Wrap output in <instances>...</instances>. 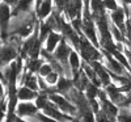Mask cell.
Instances as JSON below:
<instances>
[{
  "label": "cell",
  "instance_id": "obj_1",
  "mask_svg": "<svg viewBox=\"0 0 131 122\" xmlns=\"http://www.w3.org/2000/svg\"><path fill=\"white\" fill-rule=\"evenodd\" d=\"M79 53L81 55V58L84 62H96V60H101L104 59V54L102 50L100 47L94 46L93 43L86 38L84 34H81V39H80V49Z\"/></svg>",
  "mask_w": 131,
  "mask_h": 122
},
{
  "label": "cell",
  "instance_id": "obj_2",
  "mask_svg": "<svg viewBox=\"0 0 131 122\" xmlns=\"http://www.w3.org/2000/svg\"><path fill=\"white\" fill-rule=\"evenodd\" d=\"M49 100L55 104L57 108L59 110H62L63 113L68 114V116H71L73 118L78 116V108H76V105L72 104L66 96H63V95H60L58 92H54V93L49 95Z\"/></svg>",
  "mask_w": 131,
  "mask_h": 122
},
{
  "label": "cell",
  "instance_id": "obj_3",
  "mask_svg": "<svg viewBox=\"0 0 131 122\" xmlns=\"http://www.w3.org/2000/svg\"><path fill=\"white\" fill-rule=\"evenodd\" d=\"M18 49L16 46H13L12 43L5 42L4 45L0 49V70L5 66H8L9 63H12L15 59L18 58Z\"/></svg>",
  "mask_w": 131,
  "mask_h": 122
},
{
  "label": "cell",
  "instance_id": "obj_4",
  "mask_svg": "<svg viewBox=\"0 0 131 122\" xmlns=\"http://www.w3.org/2000/svg\"><path fill=\"white\" fill-rule=\"evenodd\" d=\"M109 18L110 21L117 25L119 29L122 30V33L126 36V23H127V12L123 5H119L115 11L113 12H109Z\"/></svg>",
  "mask_w": 131,
  "mask_h": 122
},
{
  "label": "cell",
  "instance_id": "obj_5",
  "mask_svg": "<svg viewBox=\"0 0 131 122\" xmlns=\"http://www.w3.org/2000/svg\"><path fill=\"white\" fill-rule=\"evenodd\" d=\"M91 64H92V67L94 68V71H96V74H97V76H98V79H100V82H101V85H102L104 88L113 83L110 71L106 68V66H105L101 60L91 62Z\"/></svg>",
  "mask_w": 131,
  "mask_h": 122
},
{
  "label": "cell",
  "instance_id": "obj_6",
  "mask_svg": "<svg viewBox=\"0 0 131 122\" xmlns=\"http://www.w3.org/2000/svg\"><path fill=\"white\" fill-rule=\"evenodd\" d=\"M38 113V108L31 101H21L17 104L16 116L17 117H33Z\"/></svg>",
  "mask_w": 131,
  "mask_h": 122
},
{
  "label": "cell",
  "instance_id": "obj_7",
  "mask_svg": "<svg viewBox=\"0 0 131 122\" xmlns=\"http://www.w3.org/2000/svg\"><path fill=\"white\" fill-rule=\"evenodd\" d=\"M52 12H54V3H52V0H43V2L39 4V7L36 8V15H37L39 21L46 20Z\"/></svg>",
  "mask_w": 131,
  "mask_h": 122
},
{
  "label": "cell",
  "instance_id": "obj_8",
  "mask_svg": "<svg viewBox=\"0 0 131 122\" xmlns=\"http://www.w3.org/2000/svg\"><path fill=\"white\" fill-rule=\"evenodd\" d=\"M63 39V34L60 32H51L45 41V49L49 53H54Z\"/></svg>",
  "mask_w": 131,
  "mask_h": 122
},
{
  "label": "cell",
  "instance_id": "obj_9",
  "mask_svg": "<svg viewBox=\"0 0 131 122\" xmlns=\"http://www.w3.org/2000/svg\"><path fill=\"white\" fill-rule=\"evenodd\" d=\"M33 7H34V11H36V0H18L17 5L12 11V17L18 16L21 13H29V12H31Z\"/></svg>",
  "mask_w": 131,
  "mask_h": 122
},
{
  "label": "cell",
  "instance_id": "obj_10",
  "mask_svg": "<svg viewBox=\"0 0 131 122\" xmlns=\"http://www.w3.org/2000/svg\"><path fill=\"white\" fill-rule=\"evenodd\" d=\"M73 87H75L73 80L71 79V77H67V76H64V75H60L59 76V80H58V83L55 85L57 92L60 93V95H64V96L67 95Z\"/></svg>",
  "mask_w": 131,
  "mask_h": 122
},
{
  "label": "cell",
  "instance_id": "obj_11",
  "mask_svg": "<svg viewBox=\"0 0 131 122\" xmlns=\"http://www.w3.org/2000/svg\"><path fill=\"white\" fill-rule=\"evenodd\" d=\"M23 77H21V83H23V85L30 88V89L33 91H38L39 89V85H38V77L30 72V71H25L23 72Z\"/></svg>",
  "mask_w": 131,
  "mask_h": 122
},
{
  "label": "cell",
  "instance_id": "obj_12",
  "mask_svg": "<svg viewBox=\"0 0 131 122\" xmlns=\"http://www.w3.org/2000/svg\"><path fill=\"white\" fill-rule=\"evenodd\" d=\"M38 96L37 91H33L30 88L23 85L17 89V97L20 101H31V100H36Z\"/></svg>",
  "mask_w": 131,
  "mask_h": 122
},
{
  "label": "cell",
  "instance_id": "obj_13",
  "mask_svg": "<svg viewBox=\"0 0 131 122\" xmlns=\"http://www.w3.org/2000/svg\"><path fill=\"white\" fill-rule=\"evenodd\" d=\"M46 60L43 59V58H37V59H29L28 60V63H26V70L28 71H30V72H33V74H36V72H38L39 71V68H41V66L45 63Z\"/></svg>",
  "mask_w": 131,
  "mask_h": 122
},
{
  "label": "cell",
  "instance_id": "obj_14",
  "mask_svg": "<svg viewBox=\"0 0 131 122\" xmlns=\"http://www.w3.org/2000/svg\"><path fill=\"white\" fill-rule=\"evenodd\" d=\"M117 122H131V108H119V112L117 116Z\"/></svg>",
  "mask_w": 131,
  "mask_h": 122
},
{
  "label": "cell",
  "instance_id": "obj_15",
  "mask_svg": "<svg viewBox=\"0 0 131 122\" xmlns=\"http://www.w3.org/2000/svg\"><path fill=\"white\" fill-rule=\"evenodd\" d=\"M78 119L80 122H96V114H94V112L91 108L88 110H84V112L79 113L78 114Z\"/></svg>",
  "mask_w": 131,
  "mask_h": 122
},
{
  "label": "cell",
  "instance_id": "obj_16",
  "mask_svg": "<svg viewBox=\"0 0 131 122\" xmlns=\"http://www.w3.org/2000/svg\"><path fill=\"white\" fill-rule=\"evenodd\" d=\"M54 71V68H52V66H51V63H49V62H45L42 66H41V68H39V71H38V75L39 76H42V77H46L49 74H51Z\"/></svg>",
  "mask_w": 131,
  "mask_h": 122
},
{
  "label": "cell",
  "instance_id": "obj_17",
  "mask_svg": "<svg viewBox=\"0 0 131 122\" xmlns=\"http://www.w3.org/2000/svg\"><path fill=\"white\" fill-rule=\"evenodd\" d=\"M45 80H46V83L49 84V87H55L57 83H58V80H59V74H58L57 71H52L51 74H49V75L45 77Z\"/></svg>",
  "mask_w": 131,
  "mask_h": 122
},
{
  "label": "cell",
  "instance_id": "obj_18",
  "mask_svg": "<svg viewBox=\"0 0 131 122\" xmlns=\"http://www.w3.org/2000/svg\"><path fill=\"white\" fill-rule=\"evenodd\" d=\"M102 2H104V7L107 11V13L109 12H113V11H115L119 5H121L118 0H102Z\"/></svg>",
  "mask_w": 131,
  "mask_h": 122
},
{
  "label": "cell",
  "instance_id": "obj_19",
  "mask_svg": "<svg viewBox=\"0 0 131 122\" xmlns=\"http://www.w3.org/2000/svg\"><path fill=\"white\" fill-rule=\"evenodd\" d=\"M34 117H36V119H37L38 122H59V121H57V119H54V118L46 116L45 113H37Z\"/></svg>",
  "mask_w": 131,
  "mask_h": 122
},
{
  "label": "cell",
  "instance_id": "obj_20",
  "mask_svg": "<svg viewBox=\"0 0 131 122\" xmlns=\"http://www.w3.org/2000/svg\"><path fill=\"white\" fill-rule=\"evenodd\" d=\"M96 122H114L112 118H109L102 110H100L98 113H96Z\"/></svg>",
  "mask_w": 131,
  "mask_h": 122
},
{
  "label": "cell",
  "instance_id": "obj_21",
  "mask_svg": "<svg viewBox=\"0 0 131 122\" xmlns=\"http://www.w3.org/2000/svg\"><path fill=\"white\" fill-rule=\"evenodd\" d=\"M4 84H3V82L2 80H0V104H2L3 103V100H4V87H3Z\"/></svg>",
  "mask_w": 131,
  "mask_h": 122
},
{
  "label": "cell",
  "instance_id": "obj_22",
  "mask_svg": "<svg viewBox=\"0 0 131 122\" xmlns=\"http://www.w3.org/2000/svg\"><path fill=\"white\" fill-rule=\"evenodd\" d=\"M4 3H7L8 5H10L12 8H15L16 5H17V3H18V0H3Z\"/></svg>",
  "mask_w": 131,
  "mask_h": 122
},
{
  "label": "cell",
  "instance_id": "obj_23",
  "mask_svg": "<svg viewBox=\"0 0 131 122\" xmlns=\"http://www.w3.org/2000/svg\"><path fill=\"white\" fill-rule=\"evenodd\" d=\"M123 5H131V0H122Z\"/></svg>",
  "mask_w": 131,
  "mask_h": 122
},
{
  "label": "cell",
  "instance_id": "obj_24",
  "mask_svg": "<svg viewBox=\"0 0 131 122\" xmlns=\"http://www.w3.org/2000/svg\"><path fill=\"white\" fill-rule=\"evenodd\" d=\"M15 122H26V121L21 119V117H16V121H15Z\"/></svg>",
  "mask_w": 131,
  "mask_h": 122
},
{
  "label": "cell",
  "instance_id": "obj_25",
  "mask_svg": "<svg viewBox=\"0 0 131 122\" xmlns=\"http://www.w3.org/2000/svg\"><path fill=\"white\" fill-rule=\"evenodd\" d=\"M68 122H80V121L76 119V118H73V119H71V121H68Z\"/></svg>",
  "mask_w": 131,
  "mask_h": 122
},
{
  "label": "cell",
  "instance_id": "obj_26",
  "mask_svg": "<svg viewBox=\"0 0 131 122\" xmlns=\"http://www.w3.org/2000/svg\"><path fill=\"white\" fill-rule=\"evenodd\" d=\"M3 42H4V41L2 39V37H0V49H2V46H3Z\"/></svg>",
  "mask_w": 131,
  "mask_h": 122
},
{
  "label": "cell",
  "instance_id": "obj_27",
  "mask_svg": "<svg viewBox=\"0 0 131 122\" xmlns=\"http://www.w3.org/2000/svg\"><path fill=\"white\" fill-rule=\"evenodd\" d=\"M130 108H131V103H130Z\"/></svg>",
  "mask_w": 131,
  "mask_h": 122
},
{
  "label": "cell",
  "instance_id": "obj_28",
  "mask_svg": "<svg viewBox=\"0 0 131 122\" xmlns=\"http://www.w3.org/2000/svg\"><path fill=\"white\" fill-rule=\"evenodd\" d=\"M2 2H3V0H0V3H2Z\"/></svg>",
  "mask_w": 131,
  "mask_h": 122
}]
</instances>
